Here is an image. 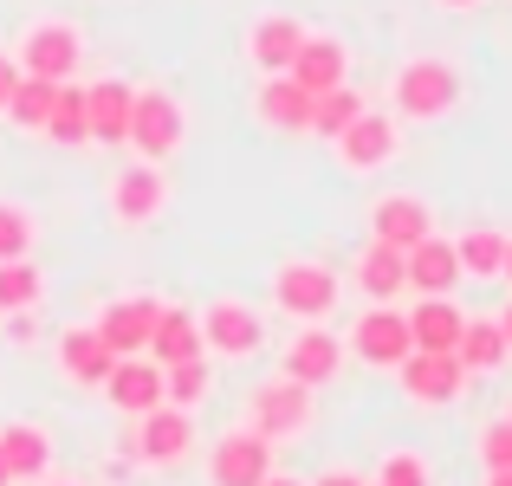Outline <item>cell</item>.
Listing matches in <instances>:
<instances>
[{
  "mask_svg": "<svg viewBox=\"0 0 512 486\" xmlns=\"http://www.w3.org/2000/svg\"><path fill=\"white\" fill-rule=\"evenodd\" d=\"M389 104H396V124H441L461 104V72L448 59H409L389 78Z\"/></svg>",
  "mask_w": 512,
  "mask_h": 486,
  "instance_id": "6da1fadb",
  "label": "cell"
},
{
  "mask_svg": "<svg viewBox=\"0 0 512 486\" xmlns=\"http://www.w3.org/2000/svg\"><path fill=\"white\" fill-rule=\"evenodd\" d=\"M182 137H188V117H182V98L163 85H150V91H137L130 98V150H137L143 162H169L175 150H182Z\"/></svg>",
  "mask_w": 512,
  "mask_h": 486,
  "instance_id": "7a4b0ae2",
  "label": "cell"
},
{
  "mask_svg": "<svg viewBox=\"0 0 512 486\" xmlns=\"http://www.w3.org/2000/svg\"><path fill=\"white\" fill-rule=\"evenodd\" d=\"M273 305L292 324H325L331 305H338V273L325 260H286L273 273Z\"/></svg>",
  "mask_w": 512,
  "mask_h": 486,
  "instance_id": "3957f363",
  "label": "cell"
},
{
  "mask_svg": "<svg viewBox=\"0 0 512 486\" xmlns=\"http://www.w3.org/2000/svg\"><path fill=\"white\" fill-rule=\"evenodd\" d=\"M13 59H20L26 78H72L78 59H85V33H78L72 20H33L20 33V46H13Z\"/></svg>",
  "mask_w": 512,
  "mask_h": 486,
  "instance_id": "277c9868",
  "label": "cell"
},
{
  "mask_svg": "<svg viewBox=\"0 0 512 486\" xmlns=\"http://www.w3.org/2000/svg\"><path fill=\"white\" fill-rule=\"evenodd\" d=\"M312 415H318L312 389L292 383V376H273V383L253 389V402H247V428H253V435H266V441L305 435V428H312Z\"/></svg>",
  "mask_w": 512,
  "mask_h": 486,
  "instance_id": "5b68a950",
  "label": "cell"
},
{
  "mask_svg": "<svg viewBox=\"0 0 512 486\" xmlns=\"http://www.w3.org/2000/svg\"><path fill=\"white\" fill-rule=\"evenodd\" d=\"M396 376H402V396L422 402V409H441V402H454L467 389V370L454 350H409L396 363Z\"/></svg>",
  "mask_w": 512,
  "mask_h": 486,
  "instance_id": "8992f818",
  "label": "cell"
},
{
  "mask_svg": "<svg viewBox=\"0 0 512 486\" xmlns=\"http://www.w3.org/2000/svg\"><path fill=\"white\" fill-rule=\"evenodd\" d=\"M260 344H266V318L253 312V305L214 299L208 312H201V350H214V357H253Z\"/></svg>",
  "mask_w": 512,
  "mask_h": 486,
  "instance_id": "52a82bcc",
  "label": "cell"
},
{
  "mask_svg": "<svg viewBox=\"0 0 512 486\" xmlns=\"http://www.w3.org/2000/svg\"><path fill=\"white\" fill-rule=\"evenodd\" d=\"M331 143H338V162L350 175H370V169H383V162H396V117H383V111L363 104Z\"/></svg>",
  "mask_w": 512,
  "mask_h": 486,
  "instance_id": "ba28073f",
  "label": "cell"
},
{
  "mask_svg": "<svg viewBox=\"0 0 512 486\" xmlns=\"http://www.w3.org/2000/svg\"><path fill=\"white\" fill-rule=\"evenodd\" d=\"M163 208H169L163 162H143V156H137V162H130V169L111 182V214H117L124 227H150Z\"/></svg>",
  "mask_w": 512,
  "mask_h": 486,
  "instance_id": "9c48e42d",
  "label": "cell"
},
{
  "mask_svg": "<svg viewBox=\"0 0 512 486\" xmlns=\"http://www.w3.org/2000/svg\"><path fill=\"white\" fill-rule=\"evenodd\" d=\"M208 474H214V486H260L266 474H273V441L253 435V428H234V435L214 441Z\"/></svg>",
  "mask_w": 512,
  "mask_h": 486,
  "instance_id": "30bf717a",
  "label": "cell"
},
{
  "mask_svg": "<svg viewBox=\"0 0 512 486\" xmlns=\"http://www.w3.org/2000/svg\"><path fill=\"white\" fill-rule=\"evenodd\" d=\"M156 312H163V299H150V292L111 299L98 312V337L117 350V357H143V350H150V331H156Z\"/></svg>",
  "mask_w": 512,
  "mask_h": 486,
  "instance_id": "8fae6325",
  "label": "cell"
},
{
  "mask_svg": "<svg viewBox=\"0 0 512 486\" xmlns=\"http://www.w3.org/2000/svg\"><path fill=\"white\" fill-rule=\"evenodd\" d=\"M312 104L318 98L286 72H266V85L253 91V117H260L266 130H279V137H305V130H312Z\"/></svg>",
  "mask_w": 512,
  "mask_h": 486,
  "instance_id": "7c38bea8",
  "label": "cell"
},
{
  "mask_svg": "<svg viewBox=\"0 0 512 486\" xmlns=\"http://www.w3.org/2000/svg\"><path fill=\"white\" fill-rule=\"evenodd\" d=\"M188 448H195V422H188V409H175V402H156L150 415H137V461L175 467Z\"/></svg>",
  "mask_w": 512,
  "mask_h": 486,
  "instance_id": "4fadbf2b",
  "label": "cell"
},
{
  "mask_svg": "<svg viewBox=\"0 0 512 486\" xmlns=\"http://www.w3.org/2000/svg\"><path fill=\"white\" fill-rule=\"evenodd\" d=\"M104 396H111V409L130 415V422L150 415L156 402H169L163 396V363H156V357H117V370L104 376Z\"/></svg>",
  "mask_w": 512,
  "mask_h": 486,
  "instance_id": "5bb4252c",
  "label": "cell"
},
{
  "mask_svg": "<svg viewBox=\"0 0 512 486\" xmlns=\"http://www.w3.org/2000/svg\"><path fill=\"white\" fill-rule=\"evenodd\" d=\"M338 370H344V344L325 324H299V337L286 344V370L279 376H292V383H305V389H325Z\"/></svg>",
  "mask_w": 512,
  "mask_h": 486,
  "instance_id": "9a60e30c",
  "label": "cell"
},
{
  "mask_svg": "<svg viewBox=\"0 0 512 486\" xmlns=\"http://www.w3.org/2000/svg\"><path fill=\"white\" fill-rule=\"evenodd\" d=\"M350 350H357L370 370H396V363L409 357V312H389V305L363 312L357 331H350Z\"/></svg>",
  "mask_w": 512,
  "mask_h": 486,
  "instance_id": "2e32d148",
  "label": "cell"
},
{
  "mask_svg": "<svg viewBox=\"0 0 512 486\" xmlns=\"http://www.w3.org/2000/svg\"><path fill=\"white\" fill-rule=\"evenodd\" d=\"M59 370H65V383H78V389H104V376L117 370V350L98 337V324H72V331L59 337Z\"/></svg>",
  "mask_w": 512,
  "mask_h": 486,
  "instance_id": "e0dca14e",
  "label": "cell"
},
{
  "mask_svg": "<svg viewBox=\"0 0 512 486\" xmlns=\"http://www.w3.org/2000/svg\"><path fill=\"white\" fill-rule=\"evenodd\" d=\"M428 234H435V214H428L422 195H383L370 208V240H383V247L409 253L415 240H428Z\"/></svg>",
  "mask_w": 512,
  "mask_h": 486,
  "instance_id": "ac0fdd59",
  "label": "cell"
},
{
  "mask_svg": "<svg viewBox=\"0 0 512 486\" xmlns=\"http://www.w3.org/2000/svg\"><path fill=\"white\" fill-rule=\"evenodd\" d=\"M344 72H350V52H344V39H331V33H305L299 52H292V65H286V78H299L312 98L331 91V85H344Z\"/></svg>",
  "mask_w": 512,
  "mask_h": 486,
  "instance_id": "d6986e66",
  "label": "cell"
},
{
  "mask_svg": "<svg viewBox=\"0 0 512 486\" xmlns=\"http://www.w3.org/2000/svg\"><path fill=\"white\" fill-rule=\"evenodd\" d=\"M130 98H137V85H124V78H98V85H85L91 143H124L130 137Z\"/></svg>",
  "mask_w": 512,
  "mask_h": 486,
  "instance_id": "ffe728a7",
  "label": "cell"
},
{
  "mask_svg": "<svg viewBox=\"0 0 512 486\" xmlns=\"http://www.w3.org/2000/svg\"><path fill=\"white\" fill-rule=\"evenodd\" d=\"M461 305L448 292H422V305L409 312V350H454L461 344Z\"/></svg>",
  "mask_w": 512,
  "mask_h": 486,
  "instance_id": "44dd1931",
  "label": "cell"
},
{
  "mask_svg": "<svg viewBox=\"0 0 512 486\" xmlns=\"http://www.w3.org/2000/svg\"><path fill=\"white\" fill-rule=\"evenodd\" d=\"M402 266H409L415 292H454L461 286V253H454V240H441V234L415 240V247L402 253Z\"/></svg>",
  "mask_w": 512,
  "mask_h": 486,
  "instance_id": "7402d4cb",
  "label": "cell"
},
{
  "mask_svg": "<svg viewBox=\"0 0 512 486\" xmlns=\"http://www.w3.org/2000/svg\"><path fill=\"white\" fill-rule=\"evenodd\" d=\"M299 39H305V26L292 20V13H260V20L247 26V59L260 65V72H286Z\"/></svg>",
  "mask_w": 512,
  "mask_h": 486,
  "instance_id": "603a6c76",
  "label": "cell"
},
{
  "mask_svg": "<svg viewBox=\"0 0 512 486\" xmlns=\"http://www.w3.org/2000/svg\"><path fill=\"white\" fill-rule=\"evenodd\" d=\"M357 286H363V299H376V305H389L396 292H409L402 247H383V240H370V247L357 253Z\"/></svg>",
  "mask_w": 512,
  "mask_h": 486,
  "instance_id": "cb8c5ba5",
  "label": "cell"
},
{
  "mask_svg": "<svg viewBox=\"0 0 512 486\" xmlns=\"http://www.w3.org/2000/svg\"><path fill=\"white\" fill-rule=\"evenodd\" d=\"M0 454H7V474L13 480H46L52 467V435L33 422H7L0 428Z\"/></svg>",
  "mask_w": 512,
  "mask_h": 486,
  "instance_id": "d4e9b609",
  "label": "cell"
},
{
  "mask_svg": "<svg viewBox=\"0 0 512 486\" xmlns=\"http://www.w3.org/2000/svg\"><path fill=\"white\" fill-rule=\"evenodd\" d=\"M143 357H156L169 370V363H188V357H201V318L195 312H175V305H163L156 312V331H150V350Z\"/></svg>",
  "mask_w": 512,
  "mask_h": 486,
  "instance_id": "484cf974",
  "label": "cell"
},
{
  "mask_svg": "<svg viewBox=\"0 0 512 486\" xmlns=\"http://www.w3.org/2000/svg\"><path fill=\"white\" fill-rule=\"evenodd\" d=\"M454 357H461V370H467V376H493V370H500V363L512 357L500 318H467V324H461V344H454Z\"/></svg>",
  "mask_w": 512,
  "mask_h": 486,
  "instance_id": "4316f807",
  "label": "cell"
},
{
  "mask_svg": "<svg viewBox=\"0 0 512 486\" xmlns=\"http://www.w3.org/2000/svg\"><path fill=\"white\" fill-rule=\"evenodd\" d=\"M39 137L65 143V150H78V143H91V124H85V85H72V78H59V91H52V117Z\"/></svg>",
  "mask_w": 512,
  "mask_h": 486,
  "instance_id": "83f0119b",
  "label": "cell"
},
{
  "mask_svg": "<svg viewBox=\"0 0 512 486\" xmlns=\"http://www.w3.org/2000/svg\"><path fill=\"white\" fill-rule=\"evenodd\" d=\"M52 91H59L52 78H26L20 72V85H13V98H7V111H0V117H7L13 130H33V137H39L46 117H52Z\"/></svg>",
  "mask_w": 512,
  "mask_h": 486,
  "instance_id": "f1b7e54d",
  "label": "cell"
},
{
  "mask_svg": "<svg viewBox=\"0 0 512 486\" xmlns=\"http://www.w3.org/2000/svg\"><path fill=\"white\" fill-rule=\"evenodd\" d=\"M454 253H461V273H467V279H500V266H506V234H493V227H467V234L454 240Z\"/></svg>",
  "mask_w": 512,
  "mask_h": 486,
  "instance_id": "f546056e",
  "label": "cell"
},
{
  "mask_svg": "<svg viewBox=\"0 0 512 486\" xmlns=\"http://www.w3.org/2000/svg\"><path fill=\"white\" fill-rule=\"evenodd\" d=\"M39 292H46V273H39L33 260H0V318L33 312Z\"/></svg>",
  "mask_w": 512,
  "mask_h": 486,
  "instance_id": "4dcf8cb0",
  "label": "cell"
},
{
  "mask_svg": "<svg viewBox=\"0 0 512 486\" xmlns=\"http://www.w3.org/2000/svg\"><path fill=\"white\" fill-rule=\"evenodd\" d=\"M208 389H214L208 357H188V363H169V370H163V396L175 402V409H195V402H208Z\"/></svg>",
  "mask_w": 512,
  "mask_h": 486,
  "instance_id": "1f68e13d",
  "label": "cell"
},
{
  "mask_svg": "<svg viewBox=\"0 0 512 486\" xmlns=\"http://www.w3.org/2000/svg\"><path fill=\"white\" fill-rule=\"evenodd\" d=\"M357 111H363V98H357L350 85H331V91H318V104H312V137H338V130H344Z\"/></svg>",
  "mask_w": 512,
  "mask_h": 486,
  "instance_id": "d6a6232c",
  "label": "cell"
},
{
  "mask_svg": "<svg viewBox=\"0 0 512 486\" xmlns=\"http://www.w3.org/2000/svg\"><path fill=\"white\" fill-rule=\"evenodd\" d=\"M33 253V214L20 201H0V260H26Z\"/></svg>",
  "mask_w": 512,
  "mask_h": 486,
  "instance_id": "836d02e7",
  "label": "cell"
},
{
  "mask_svg": "<svg viewBox=\"0 0 512 486\" xmlns=\"http://www.w3.org/2000/svg\"><path fill=\"white\" fill-rule=\"evenodd\" d=\"M376 486H435V474H428V461L415 448H396V454H383V467H376Z\"/></svg>",
  "mask_w": 512,
  "mask_h": 486,
  "instance_id": "e575fe53",
  "label": "cell"
},
{
  "mask_svg": "<svg viewBox=\"0 0 512 486\" xmlns=\"http://www.w3.org/2000/svg\"><path fill=\"white\" fill-rule=\"evenodd\" d=\"M480 467H487V474H512V415L480 435Z\"/></svg>",
  "mask_w": 512,
  "mask_h": 486,
  "instance_id": "d590c367",
  "label": "cell"
},
{
  "mask_svg": "<svg viewBox=\"0 0 512 486\" xmlns=\"http://www.w3.org/2000/svg\"><path fill=\"white\" fill-rule=\"evenodd\" d=\"M13 85H20V59H13V52H0V111H7Z\"/></svg>",
  "mask_w": 512,
  "mask_h": 486,
  "instance_id": "8d00e7d4",
  "label": "cell"
},
{
  "mask_svg": "<svg viewBox=\"0 0 512 486\" xmlns=\"http://www.w3.org/2000/svg\"><path fill=\"white\" fill-rule=\"evenodd\" d=\"M312 486H363V480H357V474H344V467H331V474H318Z\"/></svg>",
  "mask_w": 512,
  "mask_h": 486,
  "instance_id": "74e56055",
  "label": "cell"
},
{
  "mask_svg": "<svg viewBox=\"0 0 512 486\" xmlns=\"http://www.w3.org/2000/svg\"><path fill=\"white\" fill-rule=\"evenodd\" d=\"M435 7H448V13H467V7H480V0H435Z\"/></svg>",
  "mask_w": 512,
  "mask_h": 486,
  "instance_id": "f35d334b",
  "label": "cell"
},
{
  "mask_svg": "<svg viewBox=\"0 0 512 486\" xmlns=\"http://www.w3.org/2000/svg\"><path fill=\"white\" fill-rule=\"evenodd\" d=\"M260 486H305V480H292V474H266Z\"/></svg>",
  "mask_w": 512,
  "mask_h": 486,
  "instance_id": "ab89813d",
  "label": "cell"
},
{
  "mask_svg": "<svg viewBox=\"0 0 512 486\" xmlns=\"http://www.w3.org/2000/svg\"><path fill=\"white\" fill-rule=\"evenodd\" d=\"M500 331H506V344H512V305H506V312H500Z\"/></svg>",
  "mask_w": 512,
  "mask_h": 486,
  "instance_id": "60d3db41",
  "label": "cell"
},
{
  "mask_svg": "<svg viewBox=\"0 0 512 486\" xmlns=\"http://www.w3.org/2000/svg\"><path fill=\"white\" fill-rule=\"evenodd\" d=\"M500 273H506V279H512V234H506V266H500Z\"/></svg>",
  "mask_w": 512,
  "mask_h": 486,
  "instance_id": "b9f144b4",
  "label": "cell"
},
{
  "mask_svg": "<svg viewBox=\"0 0 512 486\" xmlns=\"http://www.w3.org/2000/svg\"><path fill=\"white\" fill-rule=\"evenodd\" d=\"M487 486H512V474H487Z\"/></svg>",
  "mask_w": 512,
  "mask_h": 486,
  "instance_id": "7bdbcfd3",
  "label": "cell"
},
{
  "mask_svg": "<svg viewBox=\"0 0 512 486\" xmlns=\"http://www.w3.org/2000/svg\"><path fill=\"white\" fill-rule=\"evenodd\" d=\"M0 486H13V474H7V454H0Z\"/></svg>",
  "mask_w": 512,
  "mask_h": 486,
  "instance_id": "ee69618b",
  "label": "cell"
},
{
  "mask_svg": "<svg viewBox=\"0 0 512 486\" xmlns=\"http://www.w3.org/2000/svg\"><path fill=\"white\" fill-rule=\"evenodd\" d=\"M52 486H72V480H52Z\"/></svg>",
  "mask_w": 512,
  "mask_h": 486,
  "instance_id": "f6af8a7d",
  "label": "cell"
},
{
  "mask_svg": "<svg viewBox=\"0 0 512 486\" xmlns=\"http://www.w3.org/2000/svg\"><path fill=\"white\" fill-rule=\"evenodd\" d=\"M370 486H376V480H370Z\"/></svg>",
  "mask_w": 512,
  "mask_h": 486,
  "instance_id": "bcb514c9",
  "label": "cell"
}]
</instances>
